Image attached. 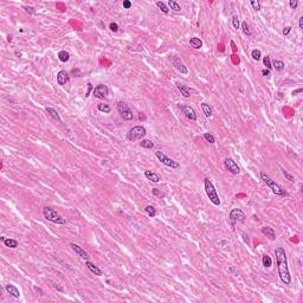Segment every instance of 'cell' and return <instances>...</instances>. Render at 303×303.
<instances>
[{"mask_svg": "<svg viewBox=\"0 0 303 303\" xmlns=\"http://www.w3.org/2000/svg\"><path fill=\"white\" fill-rule=\"evenodd\" d=\"M35 290H36V291H38L40 295H43V291H42V289H40V288H38V287H35Z\"/></svg>", "mask_w": 303, "mask_h": 303, "instance_id": "f907efd6", "label": "cell"}, {"mask_svg": "<svg viewBox=\"0 0 303 303\" xmlns=\"http://www.w3.org/2000/svg\"><path fill=\"white\" fill-rule=\"evenodd\" d=\"M144 211L147 212V215H148L149 217H152V218H154V217L156 216V210H155L154 206H152V205L146 206V207H144Z\"/></svg>", "mask_w": 303, "mask_h": 303, "instance_id": "484cf974", "label": "cell"}, {"mask_svg": "<svg viewBox=\"0 0 303 303\" xmlns=\"http://www.w3.org/2000/svg\"><path fill=\"white\" fill-rule=\"evenodd\" d=\"M46 113L53 118V120H56V121H58V122H62V118H60V116H59V114L57 113V110H55L53 108H46Z\"/></svg>", "mask_w": 303, "mask_h": 303, "instance_id": "7402d4cb", "label": "cell"}, {"mask_svg": "<svg viewBox=\"0 0 303 303\" xmlns=\"http://www.w3.org/2000/svg\"><path fill=\"white\" fill-rule=\"evenodd\" d=\"M91 90H94V89H93V84H91V83H88V91L85 93V97L89 96V94H90V91H91Z\"/></svg>", "mask_w": 303, "mask_h": 303, "instance_id": "ee69618b", "label": "cell"}, {"mask_svg": "<svg viewBox=\"0 0 303 303\" xmlns=\"http://www.w3.org/2000/svg\"><path fill=\"white\" fill-rule=\"evenodd\" d=\"M147 134V130L142 126H135L127 133V140L128 141H136L144 137Z\"/></svg>", "mask_w": 303, "mask_h": 303, "instance_id": "5b68a950", "label": "cell"}, {"mask_svg": "<svg viewBox=\"0 0 303 303\" xmlns=\"http://www.w3.org/2000/svg\"><path fill=\"white\" fill-rule=\"evenodd\" d=\"M58 59L60 60V62H63V63H67L68 60L70 59V55H69V52H67L65 50H62V51H59V53H58Z\"/></svg>", "mask_w": 303, "mask_h": 303, "instance_id": "603a6c76", "label": "cell"}, {"mask_svg": "<svg viewBox=\"0 0 303 303\" xmlns=\"http://www.w3.org/2000/svg\"><path fill=\"white\" fill-rule=\"evenodd\" d=\"M85 265H86V268L93 272V274H95L96 276H102V270L97 266V265H95L94 263H91L90 261H85Z\"/></svg>", "mask_w": 303, "mask_h": 303, "instance_id": "9a60e30c", "label": "cell"}, {"mask_svg": "<svg viewBox=\"0 0 303 303\" xmlns=\"http://www.w3.org/2000/svg\"><path fill=\"white\" fill-rule=\"evenodd\" d=\"M70 81V77H69V74L65 71V70H60L58 74H57V84L58 85H65L68 82Z\"/></svg>", "mask_w": 303, "mask_h": 303, "instance_id": "7c38bea8", "label": "cell"}, {"mask_svg": "<svg viewBox=\"0 0 303 303\" xmlns=\"http://www.w3.org/2000/svg\"><path fill=\"white\" fill-rule=\"evenodd\" d=\"M144 176L147 178V180H150L152 183H159L161 180V176L158 173H154L152 171H144Z\"/></svg>", "mask_w": 303, "mask_h": 303, "instance_id": "2e32d148", "label": "cell"}, {"mask_svg": "<svg viewBox=\"0 0 303 303\" xmlns=\"http://www.w3.org/2000/svg\"><path fill=\"white\" fill-rule=\"evenodd\" d=\"M290 31H291V27H290V26H285V27L283 28V35H284V36H288V35L290 33Z\"/></svg>", "mask_w": 303, "mask_h": 303, "instance_id": "7bdbcfd3", "label": "cell"}, {"mask_svg": "<svg viewBox=\"0 0 303 303\" xmlns=\"http://www.w3.org/2000/svg\"><path fill=\"white\" fill-rule=\"evenodd\" d=\"M289 6H290L292 10H295V8L298 6V1H297V0H290V1H289Z\"/></svg>", "mask_w": 303, "mask_h": 303, "instance_id": "60d3db41", "label": "cell"}, {"mask_svg": "<svg viewBox=\"0 0 303 303\" xmlns=\"http://www.w3.org/2000/svg\"><path fill=\"white\" fill-rule=\"evenodd\" d=\"M53 287H55V288H56V289H58V290H59V291H63V288H62V287H59V285H58V284H53Z\"/></svg>", "mask_w": 303, "mask_h": 303, "instance_id": "681fc988", "label": "cell"}, {"mask_svg": "<svg viewBox=\"0 0 303 303\" xmlns=\"http://www.w3.org/2000/svg\"><path fill=\"white\" fill-rule=\"evenodd\" d=\"M262 262H263V265H264L265 268H270V266L272 265V259L270 258L269 255H264L263 258H262Z\"/></svg>", "mask_w": 303, "mask_h": 303, "instance_id": "f546056e", "label": "cell"}, {"mask_svg": "<svg viewBox=\"0 0 303 303\" xmlns=\"http://www.w3.org/2000/svg\"><path fill=\"white\" fill-rule=\"evenodd\" d=\"M271 67L275 68V70H277V71H282L284 69V63L282 62V60L275 59V60H272V62H271Z\"/></svg>", "mask_w": 303, "mask_h": 303, "instance_id": "cb8c5ba5", "label": "cell"}, {"mask_svg": "<svg viewBox=\"0 0 303 303\" xmlns=\"http://www.w3.org/2000/svg\"><path fill=\"white\" fill-rule=\"evenodd\" d=\"M251 6H252V8L253 10H256V11H259L261 10V3L258 1V0H251Z\"/></svg>", "mask_w": 303, "mask_h": 303, "instance_id": "8d00e7d4", "label": "cell"}, {"mask_svg": "<svg viewBox=\"0 0 303 303\" xmlns=\"http://www.w3.org/2000/svg\"><path fill=\"white\" fill-rule=\"evenodd\" d=\"M261 179L264 181V183L266 184V186L274 192L276 195H281V197H283V195H285L287 193H285V191L277 184V183H275V180H272L268 174H265L264 172H262L261 173Z\"/></svg>", "mask_w": 303, "mask_h": 303, "instance_id": "277c9868", "label": "cell"}, {"mask_svg": "<svg viewBox=\"0 0 303 303\" xmlns=\"http://www.w3.org/2000/svg\"><path fill=\"white\" fill-rule=\"evenodd\" d=\"M97 109L100 110V111H102V113H104V114H109L110 113V107L108 105V104H105V103H100V104H97Z\"/></svg>", "mask_w": 303, "mask_h": 303, "instance_id": "83f0119b", "label": "cell"}, {"mask_svg": "<svg viewBox=\"0 0 303 303\" xmlns=\"http://www.w3.org/2000/svg\"><path fill=\"white\" fill-rule=\"evenodd\" d=\"M167 5L171 7V10H173V11H180L181 10V6H180V4H178L176 1H174V0H169V1L167 3Z\"/></svg>", "mask_w": 303, "mask_h": 303, "instance_id": "f1b7e54d", "label": "cell"}, {"mask_svg": "<svg viewBox=\"0 0 303 303\" xmlns=\"http://www.w3.org/2000/svg\"><path fill=\"white\" fill-rule=\"evenodd\" d=\"M190 45H191L193 49H200V47H202V42H201V39L198 38V37H192V38L190 39Z\"/></svg>", "mask_w": 303, "mask_h": 303, "instance_id": "ffe728a7", "label": "cell"}, {"mask_svg": "<svg viewBox=\"0 0 303 303\" xmlns=\"http://www.w3.org/2000/svg\"><path fill=\"white\" fill-rule=\"evenodd\" d=\"M204 187H205V192H206V195L208 197L210 201L213 205H216V206H219L220 205V199H219L218 192H217L216 187L213 186L212 181L208 178H206L204 180Z\"/></svg>", "mask_w": 303, "mask_h": 303, "instance_id": "3957f363", "label": "cell"}, {"mask_svg": "<svg viewBox=\"0 0 303 303\" xmlns=\"http://www.w3.org/2000/svg\"><path fill=\"white\" fill-rule=\"evenodd\" d=\"M232 25H233V27H234L236 30L240 27V23H239V19H238L237 16H234V17L232 18Z\"/></svg>", "mask_w": 303, "mask_h": 303, "instance_id": "74e56055", "label": "cell"}, {"mask_svg": "<svg viewBox=\"0 0 303 303\" xmlns=\"http://www.w3.org/2000/svg\"><path fill=\"white\" fill-rule=\"evenodd\" d=\"M155 156L159 159V161H161V164H164V165L167 166V167H171V168H173V169H176V168L180 167V165H179L178 161H175V160L168 158L165 153H162L161 150H156V152H155Z\"/></svg>", "mask_w": 303, "mask_h": 303, "instance_id": "8992f818", "label": "cell"}, {"mask_svg": "<svg viewBox=\"0 0 303 303\" xmlns=\"http://www.w3.org/2000/svg\"><path fill=\"white\" fill-rule=\"evenodd\" d=\"M245 218V213L240 208H233L230 212V219L232 222H244Z\"/></svg>", "mask_w": 303, "mask_h": 303, "instance_id": "30bf717a", "label": "cell"}, {"mask_svg": "<svg viewBox=\"0 0 303 303\" xmlns=\"http://www.w3.org/2000/svg\"><path fill=\"white\" fill-rule=\"evenodd\" d=\"M262 233L265 234V237H268L269 239L271 240H275L276 239V233H275V230L272 227H269V226H265L262 229Z\"/></svg>", "mask_w": 303, "mask_h": 303, "instance_id": "e0dca14e", "label": "cell"}, {"mask_svg": "<svg viewBox=\"0 0 303 303\" xmlns=\"http://www.w3.org/2000/svg\"><path fill=\"white\" fill-rule=\"evenodd\" d=\"M251 57H252L255 60H259V59H261V51H259V50H257V49L252 50V52H251Z\"/></svg>", "mask_w": 303, "mask_h": 303, "instance_id": "d590c367", "label": "cell"}, {"mask_svg": "<svg viewBox=\"0 0 303 303\" xmlns=\"http://www.w3.org/2000/svg\"><path fill=\"white\" fill-rule=\"evenodd\" d=\"M108 94H109V88L104 84H100V85L95 86L94 90H93V95L96 98H100V100L105 98L108 96Z\"/></svg>", "mask_w": 303, "mask_h": 303, "instance_id": "ba28073f", "label": "cell"}, {"mask_svg": "<svg viewBox=\"0 0 303 303\" xmlns=\"http://www.w3.org/2000/svg\"><path fill=\"white\" fill-rule=\"evenodd\" d=\"M263 64H264V67H265L268 70H271V69H272V67H271V60H270V57H269V56H265V57L263 58Z\"/></svg>", "mask_w": 303, "mask_h": 303, "instance_id": "836d02e7", "label": "cell"}, {"mask_svg": "<svg viewBox=\"0 0 303 303\" xmlns=\"http://www.w3.org/2000/svg\"><path fill=\"white\" fill-rule=\"evenodd\" d=\"M4 245L7 246V248H11V249H16V248H18V241L16 239H12V238H5Z\"/></svg>", "mask_w": 303, "mask_h": 303, "instance_id": "44dd1931", "label": "cell"}, {"mask_svg": "<svg viewBox=\"0 0 303 303\" xmlns=\"http://www.w3.org/2000/svg\"><path fill=\"white\" fill-rule=\"evenodd\" d=\"M298 26H299V28H303V17H299V19H298Z\"/></svg>", "mask_w": 303, "mask_h": 303, "instance_id": "7dc6e473", "label": "cell"}, {"mask_svg": "<svg viewBox=\"0 0 303 303\" xmlns=\"http://www.w3.org/2000/svg\"><path fill=\"white\" fill-rule=\"evenodd\" d=\"M109 28H110L111 32H117V31H118V25H117L116 23H111V24L109 25Z\"/></svg>", "mask_w": 303, "mask_h": 303, "instance_id": "f35d334b", "label": "cell"}, {"mask_svg": "<svg viewBox=\"0 0 303 303\" xmlns=\"http://www.w3.org/2000/svg\"><path fill=\"white\" fill-rule=\"evenodd\" d=\"M23 8H24L28 14H35V13H36L35 8H33V7H31V6H24Z\"/></svg>", "mask_w": 303, "mask_h": 303, "instance_id": "ab89813d", "label": "cell"}, {"mask_svg": "<svg viewBox=\"0 0 303 303\" xmlns=\"http://www.w3.org/2000/svg\"><path fill=\"white\" fill-rule=\"evenodd\" d=\"M183 113L185 114V116L187 118H190L191 121H197V114L194 111V109L191 105H183Z\"/></svg>", "mask_w": 303, "mask_h": 303, "instance_id": "4fadbf2b", "label": "cell"}, {"mask_svg": "<svg viewBox=\"0 0 303 303\" xmlns=\"http://www.w3.org/2000/svg\"><path fill=\"white\" fill-rule=\"evenodd\" d=\"M156 6L161 10V12L162 13H165V14H168V12H169V10H168V7H167V5L165 4V3H162V1H156Z\"/></svg>", "mask_w": 303, "mask_h": 303, "instance_id": "1f68e13d", "label": "cell"}, {"mask_svg": "<svg viewBox=\"0 0 303 303\" xmlns=\"http://www.w3.org/2000/svg\"><path fill=\"white\" fill-rule=\"evenodd\" d=\"M140 144H141V147H142V148H147V149H152V148H154V143L152 142L150 140H142Z\"/></svg>", "mask_w": 303, "mask_h": 303, "instance_id": "4dcf8cb0", "label": "cell"}, {"mask_svg": "<svg viewBox=\"0 0 303 303\" xmlns=\"http://www.w3.org/2000/svg\"><path fill=\"white\" fill-rule=\"evenodd\" d=\"M240 27H241V31H243V33H244L245 36H248V37L251 36V30L249 28V25L246 24V21L241 23V24H240Z\"/></svg>", "mask_w": 303, "mask_h": 303, "instance_id": "4316f807", "label": "cell"}, {"mask_svg": "<svg viewBox=\"0 0 303 303\" xmlns=\"http://www.w3.org/2000/svg\"><path fill=\"white\" fill-rule=\"evenodd\" d=\"M201 109H202V113L205 114L206 117H211L212 116V108L207 104V103H201Z\"/></svg>", "mask_w": 303, "mask_h": 303, "instance_id": "d4e9b609", "label": "cell"}, {"mask_svg": "<svg viewBox=\"0 0 303 303\" xmlns=\"http://www.w3.org/2000/svg\"><path fill=\"white\" fill-rule=\"evenodd\" d=\"M275 256H276V263H277V270L281 281L284 284H290L291 282V276L289 272V266H288V259H287V253L283 248L277 246L275 249Z\"/></svg>", "mask_w": 303, "mask_h": 303, "instance_id": "6da1fadb", "label": "cell"}, {"mask_svg": "<svg viewBox=\"0 0 303 303\" xmlns=\"http://www.w3.org/2000/svg\"><path fill=\"white\" fill-rule=\"evenodd\" d=\"M43 216L46 220L53 223V224H59V225H63V224H67V220L65 218H63L60 216L58 212L52 208V207H49V206H45L43 208Z\"/></svg>", "mask_w": 303, "mask_h": 303, "instance_id": "7a4b0ae2", "label": "cell"}, {"mask_svg": "<svg viewBox=\"0 0 303 303\" xmlns=\"http://www.w3.org/2000/svg\"><path fill=\"white\" fill-rule=\"evenodd\" d=\"M262 75H263V76H270V70H268V69L265 70V69H264V70L262 71Z\"/></svg>", "mask_w": 303, "mask_h": 303, "instance_id": "c3c4849f", "label": "cell"}, {"mask_svg": "<svg viewBox=\"0 0 303 303\" xmlns=\"http://www.w3.org/2000/svg\"><path fill=\"white\" fill-rule=\"evenodd\" d=\"M303 91V89L302 88H298V89H296V90H294V91L291 93V95L292 96H296V95H298V94H301Z\"/></svg>", "mask_w": 303, "mask_h": 303, "instance_id": "f6af8a7d", "label": "cell"}, {"mask_svg": "<svg viewBox=\"0 0 303 303\" xmlns=\"http://www.w3.org/2000/svg\"><path fill=\"white\" fill-rule=\"evenodd\" d=\"M130 7H132V1H129V0H125V1H123V8L129 10Z\"/></svg>", "mask_w": 303, "mask_h": 303, "instance_id": "b9f144b4", "label": "cell"}, {"mask_svg": "<svg viewBox=\"0 0 303 303\" xmlns=\"http://www.w3.org/2000/svg\"><path fill=\"white\" fill-rule=\"evenodd\" d=\"M224 165H225V168H226L230 173H232V174H239V173H240V168H239V166L237 165V162H236L232 158H227V159H225Z\"/></svg>", "mask_w": 303, "mask_h": 303, "instance_id": "9c48e42d", "label": "cell"}, {"mask_svg": "<svg viewBox=\"0 0 303 303\" xmlns=\"http://www.w3.org/2000/svg\"><path fill=\"white\" fill-rule=\"evenodd\" d=\"M146 117H144V115H140V120H144Z\"/></svg>", "mask_w": 303, "mask_h": 303, "instance_id": "816d5d0a", "label": "cell"}, {"mask_svg": "<svg viewBox=\"0 0 303 303\" xmlns=\"http://www.w3.org/2000/svg\"><path fill=\"white\" fill-rule=\"evenodd\" d=\"M152 192H153V194H154V195H159V197H161V192H160L158 188H153V190H152Z\"/></svg>", "mask_w": 303, "mask_h": 303, "instance_id": "bcb514c9", "label": "cell"}, {"mask_svg": "<svg viewBox=\"0 0 303 303\" xmlns=\"http://www.w3.org/2000/svg\"><path fill=\"white\" fill-rule=\"evenodd\" d=\"M282 173H283L284 178H285L287 180H289V181H290V183H294V181H295V178H294V176H292L291 174H289V173H288V172H287V171H285L284 168H282Z\"/></svg>", "mask_w": 303, "mask_h": 303, "instance_id": "e575fe53", "label": "cell"}, {"mask_svg": "<svg viewBox=\"0 0 303 303\" xmlns=\"http://www.w3.org/2000/svg\"><path fill=\"white\" fill-rule=\"evenodd\" d=\"M204 139L210 143H216V139L211 133H204Z\"/></svg>", "mask_w": 303, "mask_h": 303, "instance_id": "d6a6232c", "label": "cell"}, {"mask_svg": "<svg viewBox=\"0 0 303 303\" xmlns=\"http://www.w3.org/2000/svg\"><path fill=\"white\" fill-rule=\"evenodd\" d=\"M172 63H173V65L175 67V69L180 71V74H184V75H187V74H188L187 68H186L183 63H181V62H179V60H172Z\"/></svg>", "mask_w": 303, "mask_h": 303, "instance_id": "d6986e66", "label": "cell"}, {"mask_svg": "<svg viewBox=\"0 0 303 303\" xmlns=\"http://www.w3.org/2000/svg\"><path fill=\"white\" fill-rule=\"evenodd\" d=\"M5 290L14 298H19L20 297V291H19V289L14 284H6L5 285Z\"/></svg>", "mask_w": 303, "mask_h": 303, "instance_id": "5bb4252c", "label": "cell"}, {"mask_svg": "<svg viewBox=\"0 0 303 303\" xmlns=\"http://www.w3.org/2000/svg\"><path fill=\"white\" fill-rule=\"evenodd\" d=\"M117 111L121 115V117H122L123 120H126V121H130L134 117L132 109L125 102H118L117 103Z\"/></svg>", "mask_w": 303, "mask_h": 303, "instance_id": "52a82bcc", "label": "cell"}, {"mask_svg": "<svg viewBox=\"0 0 303 303\" xmlns=\"http://www.w3.org/2000/svg\"><path fill=\"white\" fill-rule=\"evenodd\" d=\"M70 246H71V249L81 257V258H83V259H85V261H89V258H90V256H89V253L82 248V246H79L78 244H75V243H71L70 244Z\"/></svg>", "mask_w": 303, "mask_h": 303, "instance_id": "8fae6325", "label": "cell"}, {"mask_svg": "<svg viewBox=\"0 0 303 303\" xmlns=\"http://www.w3.org/2000/svg\"><path fill=\"white\" fill-rule=\"evenodd\" d=\"M176 88L179 89V91L181 93V95H183L184 97H190L191 96V90H190L188 86L181 84V83H176Z\"/></svg>", "mask_w": 303, "mask_h": 303, "instance_id": "ac0fdd59", "label": "cell"}]
</instances>
